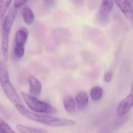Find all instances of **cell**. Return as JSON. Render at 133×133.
<instances>
[{
	"label": "cell",
	"mask_w": 133,
	"mask_h": 133,
	"mask_svg": "<svg viewBox=\"0 0 133 133\" xmlns=\"http://www.w3.org/2000/svg\"><path fill=\"white\" fill-rule=\"evenodd\" d=\"M18 111L24 116L33 121L42 123L51 127H66L76 124V122L72 120L63 119L48 115L37 114L29 110L22 105L15 106Z\"/></svg>",
	"instance_id": "obj_1"
},
{
	"label": "cell",
	"mask_w": 133,
	"mask_h": 133,
	"mask_svg": "<svg viewBox=\"0 0 133 133\" xmlns=\"http://www.w3.org/2000/svg\"><path fill=\"white\" fill-rule=\"evenodd\" d=\"M0 82L5 94L11 102L15 106L22 105L21 98L10 81L6 63L2 60L0 62Z\"/></svg>",
	"instance_id": "obj_2"
},
{
	"label": "cell",
	"mask_w": 133,
	"mask_h": 133,
	"mask_svg": "<svg viewBox=\"0 0 133 133\" xmlns=\"http://www.w3.org/2000/svg\"><path fill=\"white\" fill-rule=\"evenodd\" d=\"M21 94L28 106L32 110L37 112L49 114L56 112L55 108L49 103L40 101L35 96L24 92H21Z\"/></svg>",
	"instance_id": "obj_3"
},
{
	"label": "cell",
	"mask_w": 133,
	"mask_h": 133,
	"mask_svg": "<svg viewBox=\"0 0 133 133\" xmlns=\"http://www.w3.org/2000/svg\"><path fill=\"white\" fill-rule=\"evenodd\" d=\"M113 5L112 1L104 0L102 1L96 16V22L99 25L104 26L108 24Z\"/></svg>",
	"instance_id": "obj_4"
},
{
	"label": "cell",
	"mask_w": 133,
	"mask_h": 133,
	"mask_svg": "<svg viewBox=\"0 0 133 133\" xmlns=\"http://www.w3.org/2000/svg\"><path fill=\"white\" fill-rule=\"evenodd\" d=\"M17 12L18 9L15 8L14 6L11 8L4 20L2 28V34L9 35L13 24L15 21Z\"/></svg>",
	"instance_id": "obj_5"
},
{
	"label": "cell",
	"mask_w": 133,
	"mask_h": 133,
	"mask_svg": "<svg viewBox=\"0 0 133 133\" xmlns=\"http://www.w3.org/2000/svg\"><path fill=\"white\" fill-rule=\"evenodd\" d=\"M133 107V95L130 94L121 100L117 109V116L119 117L127 114Z\"/></svg>",
	"instance_id": "obj_6"
},
{
	"label": "cell",
	"mask_w": 133,
	"mask_h": 133,
	"mask_svg": "<svg viewBox=\"0 0 133 133\" xmlns=\"http://www.w3.org/2000/svg\"><path fill=\"white\" fill-rule=\"evenodd\" d=\"M115 2L127 18L131 19L133 18V8L130 1L127 0H117Z\"/></svg>",
	"instance_id": "obj_7"
},
{
	"label": "cell",
	"mask_w": 133,
	"mask_h": 133,
	"mask_svg": "<svg viewBox=\"0 0 133 133\" xmlns=\"http://www.w3.org/2000/svg\"><path fill=\"white\" fill-rule=\"evenodd\" d=\"M29 93L30 95L38 97L40 95L42 91V86L40 82L34 76L29 77Z\"/></svg>",
	"instance_id": "obj_8"
},
{
	"label": "cell",
	"mask_w": 133,
	"mask_h": 133,
	"mask_svg": "<svg viewBox=\"0 0 133 133\" xmlns=\"http://www.w3.org/2000/svg\"><path fill=\"white\" fill-rule=\"evenodd\" d=\"M29 36V31L25 27L20 28L16 34L15 43L16 45L24 46Z\"/></svg>",
	"instance_id": "obj_9"
},
{
	"label": "cell",
	"mask_w": 133,
	"mask_h": 133,
	"mask_svg": "<svg viewBox=\"0 0 133 133\" xmlns=\"http://www.w3.org/2000/svg\"><path fill=\"white\" fill-rule=\"evenodd\" d=\"M75 102L78 108L81 110L85 109L88 104L89 98L85 92L78 93L75 97Z\"/></svg>",
	"instance_id": "obj_10"
},
{
	"label": "cell",
	"mask_w": 133,
	"mask_h": 133,
	"mask_svg": "<svg viewBox=\"0 0 133 133\" xmlns=\"http://www.w3.org/2000/svg\"><path fill=\"white\" fill-rule=\"evenodd\" d=\"M64 106L66 111L70 114L74 113L75 110V102L74 99L70 96H66L63 100Z\"/></svg>",
	"instance_id": "obj_11"
},
{
	"label": "cell",
	"mask_w": 133,
	"mask_h": 133,
	"mask_svg": "<svg viewBox=\"0 0 133 133\" xmlns=\"http://www.w3.org/2000/svg\"><path fill=\"white\" fill-rule=\"evenodd\" d=\"M22 15L24 22L28 25H31L34 22L35 15L31 9L29 7H24L22 11Z\"/></svg>",
	"instance_id": "obj_12"
},
{
	"label": "cell",
	"mask_w": 133,
	"mask_h": 133,
	"mask_svg": "<svg viewBox=\"0 0 133 133\" xmlns=\"http://www.w3.org/2000/svg\"><path fill=\"white\" fill-rule=\"evenodd\" d=\"M16 128L22 133H48L45 130L31 127L22 124H17Z\"/></svg>",
	"instance_id": "obj_13"
},
{
	"label": "cell",
	"mask_w": 133,
	"mask_h": 133,
	"mask_svg": "<svg viewBox=\"0 0 133 133\" xmlns=\"http://www.w3.org/2000/svg\"><path fill=\"white\" fill-rule=\"evenodd\" d=\"M9 35L2 34V50L5 60H8L9 57Z\"/></svg>",
	"instance_id": "obj_14"
},
{
	"label": "cell",
	"mask_w": 133,
	"mask_h": 133,
	"mask_svg": "<svg viewBox=\"0 0 133 133\" xmlns=\"http://www.w3.org/2000/svg\"><path fill=\"white\" fill-rule=\"evenodd\" d=\"M103 94L102 89L99 86H96L92 88L90 91V96L94 101L99 100Z\"/></svg>",
	"instance_id": "obj_15"
},
{
	"label": "cell",
	"mask_w": 133,
	"mask_h": 133,
	"mask_svg": "<svg viewBox=\"0 0 133 133\" xmlns=\"http://www.w3.org/2000/svg\"><path fill=\"white\" fill-rule=\"evenodd\" d=\"M11 2L12 1L0 0V18L1 19L4 17Z\"/></svg>",
	"instance_id": "obj_16"
},
{
	"label": "cell",
	"mask_w": 133,
	"mask_h": 133,
	"mask_svg": "<svg viewBox=\"0 0 133 133\" xmlns=\"http://www.w3.org/2000/svg\"><path fill=\"white\" fill-rule=\"evenodd\" d=\"M0 129L4 133H17L12 130L7 123L1 117H0Z\"/></svg>",
	"instance_id": "obj_17"
},
{
	"label": "cell",
	"mask_w": 133,
	"mask_h": 133,
	"mask_svg": "<svg viewBox=\"0 0 133 133\" xmlns=\"http://www.w3.org/2000/svg\"><path fill=\"white\" fill-rule=\"evenodd\" d=\"M24 46L16 45L14 49V52L15 56L18 59H21L24 54Z\"/></svg>",
	"instance_id": "obj_18"
},
{
	"label": "cell",
	"mask_w": 133,
	"mask_h": 133,
	"mask_svg": "<svg viewBox=\"0 0 133 133\" xmlns=\"http://www.w3.org/2000/svg\"><path fill=\"white\" fill-rule=\"evenodd\" d=\"M28 1L26 0H17L15 1L14 3V6L15 8L18 9L21 7V6H23L26 2H28Z\"/></svg>",
	"instance_id": "obj_19"
},
{
	"label": "cell",
	"mask_w": 133,
	"mask_h": 133,
	"mask_svg": "<svg viewBox=\"0 0 133 133\" xmlns=\"http://www.w3.org/2000/svg\"><path fill=\"white\" fill-rule=\"evenodd\" d=\"M112 77V73L111 71L107 72L104 77V81L107 83L110 82L111 81Z\"/></svg>",
	"instance_id": "obj_20"
},
{
	"label": "cell",
	"mask_w": 133,
	"mask_h": 133,
	"mask_svg": "<svg viewBox=\"0 0 133 133\" xmlns=\"http://www.w3.org/2000/svg\"><path fill=\"white\" fill-rule=\"evenodd\" d=\"M131 94L133 95V82L132 85H131Z\"/></svg>",
	"instance_id": "obj_21"
}]
</instances>
